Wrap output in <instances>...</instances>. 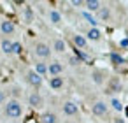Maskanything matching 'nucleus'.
<instances>
[{
	"mask_svg": "<svg viewBox=\"0 0 128 123\" xmlns=\"http://www.w3.org/2000/svg\"><path fill=\"white\" fill-rule=\"evenodd\" d=\"M0 30H2V34L9 35L14 32V23L12 21H2V25H0Z\"/></svg>",
	"mask_w": 128,
	"mask_h": 123,
	"instance_id": "39448f33",
	"label": "nucleus"
},
{
	"mask_svg": "<svg viewBox=\"0 0 128 123\" xmlns=\"http://www.w3.org/2000/svg\"><path fill=\"white\" fill-rule=\"evenodd\" d=\"M21 112H23V109H21V104H20L18 100H9V102H7V105H6V114H7L9 118H20Z\"/></svg>",
	"mask_w": 128,
	"mask_h": 123,
	"instance_id": "f257e3e1",
	"label": "nucleus"
},
{
	"mask_svg": "<svg viewBox=\"0 0 128 123\" xmlns=\"http://www.w3.org/2000/svg\"><path fill=\"white\" fill-rule=\"evenodd\" d=\"M12 53H21V44L20 42H12Z\"/></svg>",
	"mask_w": 128,
	"mask_h": 123,
	"instance_id": "5701e85b",
	"label": "nucleus"
},
{
	"mask_svg": "<svg viewBox=\"0 0 128 123\" xmlns=\"http://www.w3.org/2000/svg\"><path fill=\"white\" fill-rule=\"evenodd\" d=\"M84 6H86L90 11H98V9H100V2H98V0H86Z\"/></svg>",
	"mask_w": 128,
	"mask_h": 123,
	"instance_id": "9d476101",
	"label": "nucleus"
},
{
	"mask_svg": "<svg viewBox=\"0 0 128 123\" xmlns=\"http://www.w3.org/2000/svg\"><path fill=\"white\" fill-rule=\"evenodd\" d=\"M114 123H124V121H123L121 118H116V119H114Z\"/></svg>",
	"mask_w": 128,
	"mask_h": 123,
	"instance_id": "bb28decb",
	"label": "nucleus"
},
{
	"mask_svg": "<svg viewBox=\"0 0 128 123\" xmlns=\"http://www.w3.org/2000/svg\"><path fill=\"white\" fill-rule=\"evenodd\" d=\"M72 6L79 7V6H82V2H81V0H72Z\"/></svg>",
	"mask_w": 128,
	"mask_h": 123,
	"instance_id": "b1692460",
	"label": "nucleus"
},
{
	"mask_svg": "<svg viewBox=\"0 0 128 123\" xmlns=\"http://www.w3.org/2000/svg\"><path fill=\"white\" fill-rule=\"evenodd\" d=\"M98 16H100V20H107L109 18V9H98Z\"/></svg>",
	"mask_w": 128,
	"mask_h": 123,
	"instance_id": "6ab92c4d",
	"label": "nucleus"
},
{
	"mask_svg": "<svg viewBox=\"0 0 128 123\" xmlns=\"http://www.w3.org/2000/svg\"><path fill=\"white\" fill-rule=\"evenodd\" d=\"M28 102H30V105H34V107H39V105L42 104V97H40L39 93H32V95L28 97Z\"/></svg>",
	"mask_w": 128,
	"mask_h": 123,
	"instance_id": "0eeeda50",
	"label": "nucleus"
},
{
	"mask_svg": "<svg viewBox=\"0 0 128 123\" xmlns=\"http://www.w3.org/2000/svg\"><path fill=\"white\" fill-rule=\"evenodd\" d=\"M74 44H76L77 48H84V46H86V39H84L82 35H76V37H74Z\"/></svg>",
	"mask_w": 128,
	"mask_h": 123,
	"instance_id": "2eb2a0df",
	"label": "nucleus"
},
{
	"mask_svg": "<svg viewBox=\"0 0 128 123\" xmlns=\"http://www.w3.org/2000/svg\"><path fill=\"white\" fill-rule=\"evenodd\" d=\"M93 81L100 84V83L104 81V76H102V72H93Z\"/></svg>",
	"mask_w": 128,
	"mask_h": 123,
	"instance_id": "aec40b11",
	"label": "nucleus"
},
{
	"mask_svg": "<svg viewBox=\"0 0 128 123\" xmlns=\"http://www.w3.org/2000/svg\"><path fill=\"white\" fill-rule=\"evenodd\" d=\"M49 84H51V88H54V90H58V88H62L63 86V79L62 77H51V81H49Z\"/></svg>",
	"mask_w": 128,
	"mask_h": 123,
	"instance_id": "9b49d317",
	"label": "nucleus"
},
{
	"mask_svg": "<svg viewBox=\"0 0 128 123\" xmlns=\"http://www.w3.org/2000/svg\"><path fill=\"white\" fill-rule=\"evenodd\" d=\"M26 81L32 84V86H40V83H42V77L35 72V70H32V72H28L26 74Z\"/></svg>",
	"mask_w": 128,
	"mask_h": 123,
	"instance_id": "7ed1b4c3",
	"label": "nucleus"
},
{
	"mask_svg": "<svg viewBox=\"0 0 128 123\" xmlns=\"http://www.w3.org/2000/svg\"><path fill=\"white\" fill-rule=\"evenodd\" d=\"M35 72H37L39 76L46 74V72H48V67H46V63H37V65H35Z\"/></svg>",
	"mask_w": 128,
	"mask_h": 123,
	"instance_id": "a211bd4d",
	"label": "nucleus"
},
{
	"mask_svg": "<svg viewBox=\"0 0 128 123\" xmlns=\"http://www.w3.org/2000/svg\"><path fill=\"white\" fill-rule=\"evenodd\" d=\"M86 35H88V39H91V41H98V39H100V30H98V28H91Z\"/></svg>",
	"mask_w": 128,
	"mask_h": 123,
	"instance_id": "f8f14e48",
	"label": "nucleus"
},
{
	"mask_svg": "<svg viewBox=\"0 0 128 123\" xmlns=\"http://www.w3.org/2000/svg\"><path fill=\"white\" fill-rule=\"evenodd\" d=\"M110 104H112V107H114L116 111H121V109H123V105H121V102H119L118 98H112V102H110Z\"/></svg>",
	"mask_w": 128,
	"mask_h": 123,
	"instance_id": "412c9836",
	"label": "nucleus"
},
{
	"mask_svg": "<svg viewBox=\"0 0 128 123\" xmlns=\"http://www.w3.org/2000/svg\"><path fill=\"white\" fill-rule=\"evenodd\" d=\"M105 112H107V105H105L104 102H96V104L93 105V114L102 116V114H105Z\"/></svg>",
	"mask_w": 128,
	"mask_h": 123,
	"instance_id": "423d86ee",
	"label": "nucleus"
},
{
	"mask_svg": "<svg viewBox=\"0 0 128 123\" xmlns=\"http://www.w3.org/2000/svg\"><path fill=\"white\" fill-rule=\"evenodd\" d=\"M26 20H32V11L26 9Z\"/></svg>",
	"mask_w": 128,
	"mask_h": 123,
	"instance_id": "a878e982",
	"label": "nucleus"
},
{
	"mask_svg": "<svg viewBox=\"0 0 128 123\" xmlns=\"http://www.w3.org/2000/svg\"><path fill=\"white\" fill-rule=\"evenodd\" d=\"M2 51L4 53H12V42L11 41H2Z\"/></svg>",
	"mask_w": 128,
	"mask_h": 123,
	"instance_id": "f3484780",
	"label": "nucleus"
},
{
	"mask_svg": "<svg viewBox=\"0 0 128 123\" xmlns=\"http://www.w3.org/2000/svg\"><path fill=\"white\" fill-rule=\"evenodd\" d=\"M110 58H112V62H114V63H123V58H121L119 55H116V53H112V55H110Z\"/></svg>",
	"mask_w": 128,
	"mask_h": 123,
	"instance_id": "4be33fe9",
	"label": "nucleus"
},
{
	"mask_svg": "<svg viewBox=\"0 0 128 123\" xmlns=\"http://www.w3.org/2000/svg\"><path fill=\"white\" fill-rule=\"evenodd\" d=\"M4 100H6V93H4L2 90H0V104H2Z\"/></svg>",
	"mask_w": 128,
	"mask_h": 123,
	"instance_id": "393cba45",
	"label": "nucleus"
},
{
	"mask_svg": "<svg viewBox=\"0 0 128 123\" xmlns=\"http://www.w3.org/2000/svg\"><path fill=\"white\" fill-rule=\"evenodd\" d=\"M49 20H51L53 23H60V21H62V14H60L58 11H51V13H49Z\"/></svg>",
	"mask_w": 128,
	"mask_h": 123,
	"instance_id": "4468645a",
	"label": "nucleus"
},
{
	"mask_svg": "<svg viewBox=\"0 0 128 123\" xmlns=\"http://www.w3.org/2000/svg\"><path fill=\"white\" fill-rule=\"evenodd\" d=\"M40 119H42V123H58V118L53 112H44Z\"/></svg>",
	"mask_w": 128,
	"mask_h": 123,
	"instance_id": "1a4fd4ad",
	"label": "nucleus"
},
{
	"mask_svg": "<svg viewBox=\"0 0 128 123\" xmlns=\"http://www.w3.org/2000/svg\"><path fill=\"white\" fill-rule=\"evenodd\" d=\"M35 55L37 56H40V58H48L49 55H51V49H49V46H46V44H37L35 46Z\"/></svg>",
	"mask_w": 128,
	"mask_h": 123,
	"instance_id": "f03ea898",
	"label": "nucleus"
},
{
	"mask_svg": "<svg viewBox=\"0 0 128 123\" xmlns=\"http://www.w3.org/2000/svg\"><path fill=\"white\" fill-rule=\"evenodd\" d=\"M63 112L67 116H74V114H77V105L74 102H65L63 104Z\"/></svg>",
	"mask_w": 128,
	"mask_h": 123,
	"instance_id": "20e7f679",
	"label": "nucleus"
},
{
	"mask_svg": "<svg viewBox=\"0 0 128 123\" xmlns=\"http://www.w3.org/2000/svg\"><path fill=\"white\" fill-rule=\"evenodd\" d=\"M82 18H84V20H86V21H88V23H90L93 28H96V23H98V21H96V20H95V18H93L90 13H82Z\"/></svg>",
	"mask_w": 128,
	"mask_h": 123,
	"instance_id": "ddd939ff",
	"label": "nucleus"
},
{
	"mask_svg": "<svg viewBox=\"0 0 128 123\" xmlns=\"http://www.w3.org/2000/svg\"><path fill=\"white\" fill-rule=\"evenodd\" d=\"M48 72H49V74H53V76L56 77V76H58V74L62 72V63H58V62L51 63V65L48 67Z\"/></svg>",
	"mask_w": 128,
	"mask_h": 123,
	"instance_id": "6e6552de",
	"label": "nucleus"
},
{
	"mask_svg": "<svg viewBox=\"0 0 128 123\" xmlns=\"http://www.w3.org/2000/svg\"><path fill=\"white\" fill-rule=\"evenodd\" d=\"M54 51H58V53H63L65 51V42L62 39H56L54 41Z\"/></svg>",
	"mask_w": 128,
	"mask_h": 123,
	"instance_id": "dca6fc26",
	"label": "nucleus"
}]
</instances>
